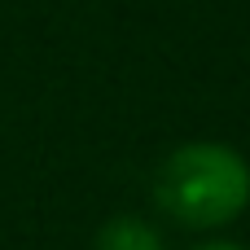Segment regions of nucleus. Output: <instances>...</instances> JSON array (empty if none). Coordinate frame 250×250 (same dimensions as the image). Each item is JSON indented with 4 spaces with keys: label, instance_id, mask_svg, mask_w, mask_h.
Masks as SVG:
<instances>
[{
    "label": "nucleus",
    "instance_id": "f03ea898",
    "mask_svg": "<svg viewBox=\"0 0 250 250\" xmlns=\"http://www.w3.org/2000/svg\"><path fill=\"white\" fill-rule=\"evenodd\" d=\"M97 250H167V242L141 215H110L97 229Z\"/></svg>",
    "mask_w": 250,
    "mask_h": 250
},
{
    "label": "nucleus",
    "instance_id": "7ed1b4c3",
    "mask_svg": "<svg viewBox=\"0 0 250 250\" xmlns=\"http://www.w3.org/2000/svg\"><path fill=\"white\" fill-rule=\"evenodd\" d=\"M193 250H246L242 242H202V246H193Z\"/></svg>",
    "mask_w": 250,
    "mask_h": 250
},
{
    "label": "nucleus",
    "instance_id": "f257e3e1",
    "mask_svg": "<svg viewBox=\"0 0 250 250\" xmlns=\"http://www.w3.org/2000/svg\"><path fill=\"white\" fill-rule=\"evenodd\" d=\"M154 202L180 229L215 233L250 207V163L229 141H185L154 171Z\"/></svg>",
    "mask_w": 250,
    "mask_h": 250
}]
</instances>
